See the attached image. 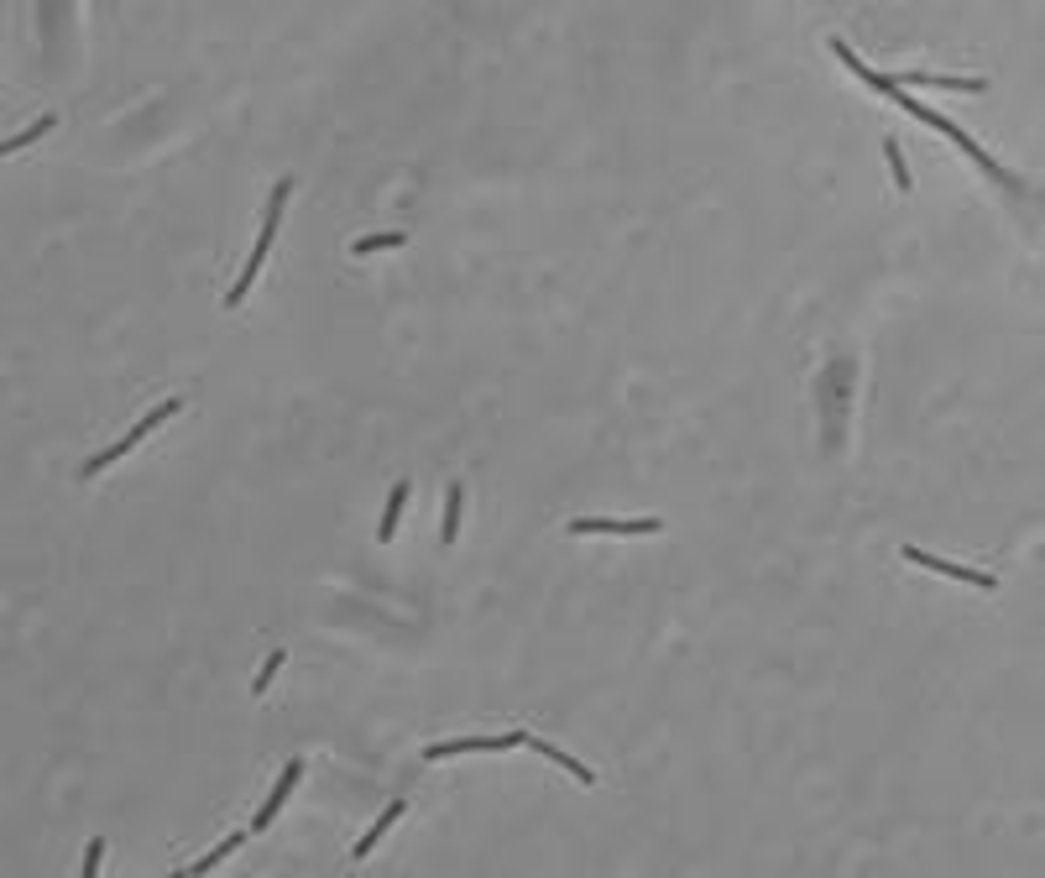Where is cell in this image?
<instances>
[{
  "label": "cell",
  "mask_w": 1045,
  "mask_h": 878,
  "mask_svg": "<svg viewBox=\"0 0 1045 878\" xmlns=\"http://www.w3.org/2000/svg\"><path fill=\"white\" fill-rule=\"evenodd\" d=\"M241 842H246V837H241V831H230V837H225V842H220L215 852H204V858H199V863L189 868V878H194V873H209V868H215V863H225V858H230V852H236Z\"/></svg>",
  "instance_id": "13"
},
{
  "label": "cell",
  "mask_w": 1045,
  "mask_h": 878,
  "mask_svg": "<svg viewBox=\"0 0 1045 878\" xmlns=\"http://www.w3.org/2000/svg\"><path fill=\"white\" fill-rule=\"evenodd\" d=\"M460 513H466V487L450 481V492H445V523H439V544H455L460 539Z\"/></svg>",
  "instance_id": "9"
},
{
  "label": "cell",
  "mask_w": 1045,
  "mask_h": 878,
  "mask_svg": "<svg viewBox=\"0 0 1045 878\" xmlns=\"http://www.w3.org/2000/svg\"><path fill=\"white\" fill-rule=\"evenodd\" d=\"M413 497V481H398V487L387 492V507H382V523H377V539L392 544V534H398V518H403V507Z\"/></svg>",
  "instance_id": "8"
},
{
  "label": "cell",
  "mask_w": 1045,
  "mask_h": 878,
  "mask_svg": "<svg viewBox=\"0 0 1045 878\" xmlns=\"http://www.w3.org/2000/svg\"><path fill=\"white\" fill-rule=\"evenodd\" d=\"M277 669H283V649H272V659L262 664V675H257V690H267V685H272V675H277Z\"/></svg>",
  "instance_id": "17"
},
{
  "label": "cell",
  "mask_w": 1045,
  "mask_h": 878,
  "mask_svg": "<svg viewBox=\"0 0 1045 878\" xmlns=\"http://www.w3.org/2000/svg\"><path fill=\"white\" fill-rule=\"evenodd\" d=\"M173 413H178V398H162V403H157V408H152V413H147V419H142V424H136V429H131L126 439H115V445H110V450H100V455H89V460H84V476H100V471H105V466H115V460H121V455H131V450H136V445H142V439H147V434H152L157 424H168V419H173Z\"/></svg>",
  "instance_id": "1"
},
{
  "label": "cell",
  "mask_w": 1045,
  "mask_h": 878,
  "mask_svg": "<svg viewBox=\"0 0 1045 878\" xmlns=\"http://www.w3.org/2000/svg\"><path fill=\"white\" fill-rule=\"evenodd\" d=\"M100 858H105V837L89 842V852H84V873H79V878H95V873H100Z\"/></svg>",
  "instance_id": "16"
},
{
  "label": "cell",
  "mask_w": 1045,
  "mask_h": 878,
  "mask_svg": "<svg viewBox=\"0 0 1045 878\" xmlns=\"http://www.w3.org/2000/svg\"><path fill=\"white\" fill-rule=\"evenodd\" d=\"M403 241H408L403 230H382V236H361L351 251H356V257H371V251H392V246H403Z\"/></svg>",
  "instance_id": "14"
},
{
  "label": "cell",
  "mask_w": 1045,
  "mask_h": 878,
  "mask_svg": "<svg viewBox=\"0 0 1045 878\" xmlns=\"http://www.w3.org/2000/svg\"><path fill=\"white\" fill-rule=\"evenodd\" d=\"M904 84H925V89H962V95H978V89H988L983 79H946V74H904Z\"/></svg>",
  "instance_id": "12"
},
{
  "label": "cell",
  "mask_w": 1045,
  "mask_h": 878,
  "mask_svg": "<svg viewBox=\"0 0 1045 878\" xmlns=\"http://www.w3.org/2000/svg\"><path fill=\"white\" fill-rule=\"evenodd\" d=\"M403 811H408V800H392V805H387V811H382L377 821H371V826H366V837L356 842V852H351V858L361 863V858H366V852H371V847H377V842L387 837V831H392V826H398V816H403Z\"/></svg>",
  "instance_id": "7"
},
{
  "label": "cell",
  "mask_w": 1045,
  "mask_h": 878,
  "mask_svg": "<svg viewBox=\"0 0 1045 878\" xmlns=\"http://www.w3.org/2000/svg\"><path fill=\"white\" fill-rule=\"evenodd\" d=\"M884 157H889V173H894V183H899L904 194H910V189H915V178H910V168H904V152H899V142H894V136L884 142Z\"/></svg>",
  "instance_id": "15"
},
{
  "label": "cell",
  "mask_w": 1045,
  "mask_h": 878,
  "mask_svg": "<svg viewBox=\"0 0 1045 878\" xmlns=\"http://www.w3.org/2000/svg\"><path fill=\"white\" fill-rule=\"evenodd\" d=\"M298 779H304V758H288V769H283V779L272 784V795H267V805L257 811V821H251V831H267L272 821H277V811L288 805V795L298 790Z\"/></svg>",
  "instance_id": "4"
},
{
  "label": "cell",
  "mask_w": 1045,
  "mask_h": 878,
  "mask_svg": "<svg viewBox=\"0 0 1045 878\" xmlns=\"http://www.w3.org/2000/svg\"><path fill=\"white\" fill-rule=\"evenodd\" d=\"M272 236H277V230H267V225H262V236H257V246H251V257H246V272L236 277V288H230V293H225V309H236V304H241V298L251 293V283H257V272H262V257H267V251H272Z\"/></svg>",
  "instance_id": "6"
},
{
  "label": "cell",
  "mask_w": 1045,
  "mask_h": 878,
  "mask_svg": "<svg viewBox=\"0 0 1045 878\" xmlns=\"http://www.w3.org/2000/svg\"><path fill=\"white\" fill-rule=\"evenodd\" d=\"M523 748H533V753H544V758H549V764H560V769H570V774H575L580 784H596V774H591L586 764H580V758H570V753H560V748H549V743H544V737H533V732H528V743H523Z\"/></svg>",
  "instance_id": "10"
},
{
  "label": "cell",
  "mask_w": 1045,
  "mask_h": 878,
  "mask_svg": "<svg viewBox=\"0 0 1045 878\" xmlns=\"http://www.w3.org/2000/svg\"><path fill=\"white\" fill-rule=\"evenodd\" d=\"M528 743V732H497V737H455V743H429L424 758H460V753H513Z\"/></svg>",
  "instance_id": "3"
},
{
  "label": "cell",
  "mask_w": 1045,
  "mask_h": 878,
  "mask_svg": "<svg viewBox=\"0 0 1045 878\" xmlns=\"http://www.w3.org/2000/svg\"><path fill=\"white\" fill-rule=\"evenodd\" d=\"M910 565H920V570H936V575H951V581H962V586H978V591H998V581L988 570H972V565H957V560H941V554H931V549H915V544H904L899 549Z\"/></svg>",
  "instance_id": "2"
},
{
  "label": "cell",
  "mask_w": 1045,
  "mask_h": 878,
  "mask_svg": "<svg viewBox=\"0 0 1045 878\" xmlns=\"http://www.w3.org/2000/svg\"><path fill=\"white\" fill-rule=\"evenodd\" d=\"M659 518H575L570 523V534H659Z\"/></svg>",
  "instance_id": "5"
},
{
  "label": "cell",
  "mask_w": 1045,
  "mask_h": 878,
  "mask_svg": "<svg viewBox=\"0 0 1045 878\" xmlns=\"http://www.w3.org/2000/svg\"><path fill=\"white\" fill-rule=\"evenodd\" d=\"M58 126V115H37V121L27 126V131H16V136H6V142H0V157H11V152H21V147H32L37 136H48Z\"/></svg>",
  "instance_id": "11"
}]
</instances>
